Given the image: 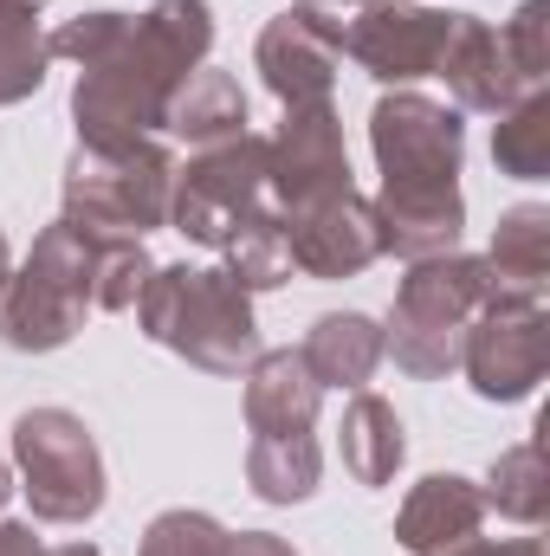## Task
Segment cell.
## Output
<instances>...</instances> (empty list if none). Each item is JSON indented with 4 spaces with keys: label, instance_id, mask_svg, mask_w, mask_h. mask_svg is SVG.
<instances>
[{
    "label": "cell",
    "instance_id": "8992f818",
    "mask_svg": "<svg viewBox=\"0 0 550 556\" xmlns=\"http://www.w3.org/2000/svg\"><path fill=\"white\" fill-rule=\"evenodd\" d=\"M13 459L46 525H85L104 511V453L72 408H33L13 420Z\"/></svg>",
    "mask_w": 550,
    "mask_h": 556
},
{
    "label": "cell",
    "instance_id": "484cf974",
    "mask_svg": "<svg viewBox=\"0 0 550 556\" xmlns=\"http://www.w3.org/2000/svg\"><path fill=\"white\" fill-rule=\"evenodd\" d=\"M155 273V260L142 253V240H98V273H91V298L98 311H130L142 285Z\"/></svg>",
    "mask_w": 550,
    "mask_h": 556
},
{
    "label": "cell",
    "instance_id": "52a82bcc",
    "mask_svg": "<svg viewBox=\"0 0 550 556\" xmlns=\"http://www.w3.org/2000/svg\"><path fill=\"white\" fill-rule=\"evenodd\" d=\"M266 162H273V142L253 137V130L195 149V162L175 168V188H168V227L188 233L195 247H221L227 227H234L240 214L260 207V194H266Z\"/></svg>",
    "mask_w": 550,
    "mask_h": 556
},
{
    "label": "cell",
    "instance_id": "836d02e7",
    "mask_svg": "<svg viewBox=\"0 0 550 556\" xmlns=\"http://www.w3.org/2000/svg\"><path fill=\"white\" fill-rule=\"evenodd\" d=\"M7 492H13V472H7V459H0V505H7Z\"/></svg>",
    "mask_w": 550,
    "mask_h": 556
},
{
    "label": "cell",
    "instance_id": "ffe728a7",
    "mask_svg": "<svg viewBox=\"0 0 550 556\" xmlns=\"http://www.w3.org/2000/svg\"><path fill=\"white\" fill-rule=\"evenodd\" d=\"M162 130L188 137L195 149L240 137V130H247V91H240V78H234V72H214V65L188 72V85L168 98V124H162Z\"/></svg>",
    "mask_w": 550,
    "mask_h": 556
},
{
    "label": "cell",
    "instance_id": "ba28073f",
    "mask_svg": "<svg viewBox=\"0 0 550 556\" xmlns=\"http://www.w3.org/2000/svg\"><path fill=\"white\" fill-rule=\"evenodd\" d=\"M370 149H376L383 188H453L466 155V124L460 111L421 91H389L370 111Z\"/></svg>",
    "mask_w": 550,
    "mask_h": 556
},
{
    "label": "cell",
    "instance_id": "4fadbf2b",
    "mask_svg": "<svg viewBox=\"0 0 550 556\" xmlns=\"http://www.w3.org/2000/svg\"><path fill=\"white\" fill-rule=\"evenodd\" d=\"M285 220V253H291V273L304 278H357L363 266L383 260V240H376V214L370 201L350 188L324 207H304V214H278Z\"/></svg>",
    "mask_w": 550,
    "mask_h": 556
},
{
    "label": "cell",
    "instance_id": "8fae6325",
    "mask_svg": "<svg viewBox=\"0 0 550 556\" xmlns=\"http://www.w3.org/2000/svg\"><path fill=\"white\" fill-rule=\"evenodd\" d=\"M273 162H266V188L278 194L285 214H304V207H324L337 194H350V149H343V124L330 111V98L317 104H285V124H278Z\"/></svg>",
    "mask_w": 550,
    "mask_h": 556
},
{
    "label": "cell",
    "instance_id": "9a60e30c",
    "mask_svg": "<svg viewBox=\"0 0 550 556\" xmlns=\"http://www.w3.org/2000/svg\"><path fill=\"white\" fill-rule=\"evenodd\" d=\"M376 214V240L383 253L396 260H440L460 247V227H466V201H460V181L453 188H383L370 201Z\"/></svg>",
    "mask_w": 550,
    "mask_h": 556
},
{
    "label": "cell",
    "instance_id": "ac0fdd59",
    "mask_svg": "<svg viewBox=\"0 0 550 556\" xmlns=\"http://www.w3.org/2000/svg\"><path fill=\"white\" fill-rule=\"evenodd\" d=\"M298 356H304V369L317 376V389H350V395H357V389L376 376V363H383V330H376L363 311H330V317H317V324L304 330Z\"/></svg>",
    "mask_w": 550,
    "mask_h": 556
},
{
    "label": "cell",
    "instance_id": "44dd1931",
    "mask_svg": "<svg viewBox=\"0 0 550 556\" xmlns=\"http://www.w3.org/2000/svg\"><path fill=\"white\" fill-rule=\"evenodd\" d=\"M402 453H409V440H402L396 408H389L383 395L357 389L350 408H343V472H350L357 485H389L396 466H402Z\"/></svg>",
    "mask_w": 550,
    "mask_h": 556
},
{
    "label": "cell",
    "instance_id": "4dcf8cb0",
    "mask_svg": "<svg viewBox=\"0 0 550 556\" xmlns=\"http://www.w3.org/2000/svg\"><path fill=\"white\" fill-rule=\"evenodd\" d=\"M0 556H52L26 525H0Z\"/></svg>",
    "mask_w": 550,
    "mask_h": 556
},
{
    "label": "cell",
    "instance_id": "f1b7e54d",
    "mask_svg": "<svg viewBox=\"0 0 550 556\" xmlns=\"http://www.w3.org/2000/svg\"><path fill=\"white\" fill-rule=\"evenodd\" d=\"M447 556H545V544L538 538H499V544L492 538H466L460 551H447Z\"/></svg>",
    "mask_w": 550,
    "mask_h": 556
},
{
    "label": "cell",
    "instance_id": "5b68a950",
    "mask_svg": "<svg viewBox=\"0 0 550 556\" xmlns=\"http://www.w3.org/2000/svg\"><path fill=\"white\" fill-rule=\"evenodd\" d=\"M168 188L175 162L155 137L117 142V149H85L65 162V214L91 240H142L149 227H168Z\"/></svg>",
    "mask_w": 550,
    "mask_h": 556
},
{
    "label": "cell",
    "instance_id": "f546056e",
    "mask_svg": "<svg viewBox=\"0 0 550 556\" xmlns=\"http://www.w3.org/2000/svg\"><path fill=\"white\" fill-rule=\"evenodd\" d=\"M227 556H298V551L273 531H240V538H227Z\"/></svg>",
    "mask_w": 550,
    "mask_h": 556
},
{
    "label": "cell",
    "instance_id": "d4e9b609",
    "mask_svg": "<svg viewBox=\"0 0 550 556\" xmlns=\"http://www.w3.org/2000/svg\"><path fill=\"white\" fill-rule=\"evenodd\" d=\"M492 162L512 181H545L550 175V98L525 91L512 111H499V137H492Z\"/></svg>",
    "mask_w": 550,
    "mask_h": 556
},
{
    "label": "cell",
    "instance_id": "30bf717a",
    "mask_svg": "<svg viewBox=\"0 0 550 556\" xmlns=\"http://www.w3.org/2000/svg\"><path fill=\"white\" fill-rule=\"evenodd\" d=\"M357 0H298L260 33V78L278 104H317L343 65V20Z\"/></svg>",
    "mask_w": 550,
    "mask_h": 556
},
{
    "label": "cell",
    "instance_id": "d6986e66",
    "mask_svg": "<svg viewBox=\"0 0 550 556\" xmlns=\"http://www.w3.org/2000/svg\"><path fill=\"white\" fill-rule=\"evenodd\" d=\"M486 273L499 285V298H545V278H550V207L545 201H518L499 220Z\"/></svg>",
    "mask_w": 550,
    "mask_h": 556
},
{
    "label": "cell",
    "instance_id": "4316f807",
    "mask_svg": "<svg viewBox=\"0 0 550 556\" xmlns=\"http://www.w3.org/2000/svg\"><path fill=\"white\" fill-rule=\"evenodd\" d=\"M227 525H214L208 511H162L149 531H142L137 556H227Z\"/></svg>",
    "mask_w": 550,
    "mask_h": 556
},
{
    "label": "cell",
    "instance_id": "cb8c5ba5",
    "mask_svg": "<svg viewBox=\"0 0 550 556\" xmlns=\"http://www.w3.org/2000/svg\"><path fill=\"white\" fill-rule=\"evenodd\" d=\"M486 511L512 518V525H545L550 511V472H545V446L538 440H518L492 459V479H486Z\"/></svg>",
    "mask_w": 550,
    "mask_h": 556
},
{
    "label": "cell",
    "instance_id": "83f0119b",
    "mask_svg": "<svg viewBox=\"0 0 550 556\" xmlns=\"http://www.w3.org/2000/svg\"><path fill=\"white\" fill-rule=\"evenodd\" d=\"M545 26H550V0H525L512 20H505V33H499V46H505V59H512V72L532 85V91H545V72H550V52H545Z\"/></svg>",
    "mask_w": 550,
    "mask_h": 556
},
{
    "label": "cell",
    "instance_id": "7402d4cb",
    "mask_svg": "<svg viewBox=\"0 0 550 556\" xmlns=\"http://www.w3.org/2000/svg\"><path fill=\"white\" fill-rule=\"evenodd\" d=\"M317 472H324V453L311 433H260L247 446V485L266 498V505H298L317 492Z\"/></svg>",
    "mask_w": 550,
    "mask_h": 556
},
{
    "label": "cell",
    "instance_id": "3957f363",
    "mask_svg": "<svg viewBox=\"0 0 550 556\" xmlns=\"http://www.w3.org/2000/svg\"><path fill=\"white\" fill-rule=\"evenodd\" d=\"M91 273H98V240L78 233L72 220H52L33 240L26 266L7 278V291H0V343L20 350V356L65 350L85 330V317L98 311Z\"/></svg>",
    "mask_w": 550,
    "mask_h": 556
},
{
    "label": "cell",
    "instance_id": "1f68e13d",
    "mask_svg": "<svg viewBox=\"0 0 550 556\" xmlns=\"http://www.w3.org/2000/svg\"><path fill=\"white\" fill-rule=\"evenodd\" d=\"M52 556H98V544H59Z\"/></svg>",
    "mask_w": 550,
    "mask_h": 556
},
{
    "label": "cell",
    "instance_id": "603a6c76",
    "mask_svg": "<svg viewBox=\"0 0 550 556\" xmlns=\"http://www.w3.org/2000/svg\"><path fill=\"white\" fill-rule=\"evenodd\" d=\"M221 253H227V266H221V273L234 278L240 291H273V285H285V278H291V253H285V220H278V214H266V207L240 214V220L227 227Z\"/></svg>",
    "mask_w": 550,
    "mask_h": 556
},
{
    "label": "cell",
    "instance_id": "5bb4252c",
    "mask_svg": "<svg viewBox=\"0 0 550 556\" xmlns=\"http://www.w3.org/2000/svg\"><path fill=\"white\" fill-rule=\"evenodd\" d=\"M434 78H447V91H453L460 111H486V117L512 111V104L532 91V85L512 72L499 33H492L486 20H473V13H453V33H447V52H440V72H434Z\"/></svg>",
    "mask_w": 550,
    "mask_h": 556
},
{
    "label": "cell",
    "instance_id": "9c48e42d",
    "mask_svg": "<svg viewBox=\"0 0 550 556\" xmlns=\"http://www.w3.org/2000/svg\"><path fill=\"white\" fill-rule=\"evenodd\" d=\"M460 369L473 382V395L486 402H525L550 369V317L545 298H492L466 343H460Z\"/></svg>",
    "mask_w": 550,
    "mask_h": 556
},
{
    "label": "cell",
    "instance_id": "e0dca14e",
    "mask_svg": "<svg viewBox=\"0 0 550 556\" xmlns=\"http://www.w3.org/2000/svg\"><path fill=\"white\" fill-rule=\"evenodd\" d=\"M317 402H324V389H317V376L304 369L298 350H260L253 356V369H247V427H253V440L260 433H311Z\"/></svg>",
    "mask_w": 550,
    "mask_h": 556
},
{
    "label": "cell",
    "instance_id": "d6a6232c",
    "mask_svg": "<svg viewBox=\"0 0 550 556\" xmlns=\"http://www.w3.org/2000/svg\"><path fill=\"white\" fill-rule=\"evenodd\" d=\"M7 278H13V260H7V233H0V291H7Z\"/></svg>",
    "mask_w": 550,
    "mask_h": 556
},
{
    "label": "cell",
    "instance_id": "2e32d148",
    "mask_svg": "<svg viewBox=\"0 0 550 556\" xmlns=\"http://www.w3.org/2000/svg\"><path fill=\"white\" fill-rule=\"evenodd\" d=\"M479 525H486L479 485L460 479V472H427L396 511V544L409 556H447L466 538H479Z\"/></svg>",
    "mask_w": 550,
    "mask_h": 556
},
{
    "label": "cell",
    "instance_id": "7a4b0ae2",
    "mask_svg": "<svg viewBox=\"0 0 550 556\" xmlns=\"http://www.w3.org/2000/svg\"><path fill=\"white\" fill-rule=\"evenodd\" d=\"M142 337L175 350L188 369L208 376H240L260 356V324L253 304L221 266H155L142 298L130 304Z\"/></svg>",
    "mask_w": 550,
    "mask_h": 556
},
{
    "label": "cell",
    "instance_id": "6da1fadb",
    "mask_svg": "<svg viewBox=\"0 0 550 556\" xmlns=\"http://www.w3.org/2000/svg\"><path fill=\"white\" fill-rule=\"evenodd\" d=\"M46 46L52 59L78 65V142L117 149L168 124V98L188 85V72H201L214 46V13L208 0H155L149 13H85L65 20Z\"/></svg>",
    "mask_w": 550,
    "mask_h": 556
},
{
    "label": "cell",
    "instance_id": "7c38bea8",
    "mask_svg": "<svg viewBox=\"0 0 550 556\" xmlns=\"http://www.w3.org/2000/svg\"><path fill=\"white\" fill-rule=\"evenodd\" d=\"M453 13L440 7H402V0H357L343 20V59H357L383 85H414L440 72Z\"/></svg>",
    "mask_w": 550,
    "mask_h": 556
},
{
    "label": "cell",
    "instance_id": "277c9868",
    "mask_svg": "<svg viewBox=\"0 0 550 556\" xmlns=\"http://www.w3.org/2000/svg\"><path fill=\"white\" fill-rule=\"evenodd\" d=\"M499 298V285L486 273V260L473 253H440V260H414V273L396 291V317L383 330V350H396V363L434 382L460 369V343L473 330V317Z\"/></svg>",
    "mask_w": 550,
    "mask_h": 556
}]
</instances>
